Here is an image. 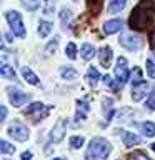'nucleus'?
<instances>
[{"label":"nucleus","mask_w":155,"mask_h":160,"mask_svg":"<svg viewBox=\"0 0 155 160\" xmlns=\"http://www.w3.org/2000/svg\"><path fill=\"white\" fill-rule=\"evenodd\" d=\"M110 152L112 145L102 137H95L90 140V145L87 147V160H105Z\"/></svg>","instance_id":"1"},{"label":"nucleus","mask_w":155,"mask_h":160,"mask_svg":"<svg viewBox=\"0 0 155 160\" xmlns=\"http://www.w3.org/2000/svg\"><path fill=\"white\" fill-rule=\"evenodd\" d=\"M147 7H150V2H142L140 5L135 7V10L132 12V17H130V25L132 28H145L150 23V20L153 17V8L147 12Z\"/></svg>","instance_id":"2"},{"label":"nucleus","mask_w":155,"mask_h":160,"mask_svg":"<svg viewBox=\"0 0 155 160\" xmlns=\"http://www.w3.org/2000/svg\"><path fill=\"white\" fill-rule=\"evenodd\" d=\"M5 18L10 25V30L13 32V35H17L18 38H25V25H23V20H22V15H20L17 10H8L5 13Z\"/></svg>","instance_id":"3"},{"label":"nucleus","mask_w":155,"mask_h":160,"mask_svg":"<svg viewBox=\"0 0 155 160\" xmlns=\"http://www.w3.org/2000/svg\"><path fill=\"white\" fill-rule=\"evenodd\" d=\"M50 105H43L40 102H33L30 103L27 108H23V115H27V117H30L33 120V122H38L40 118H45L50 112Z\"/></svg>","instance_id":"4"},{"label":"nucleus","mask_w":155,"mask_h":160,"mask_svg":"<svg viewBox=\"0 0 155 160\" xmlns=\"http://www.w3.org/2000/svg\"><path fill=\"white\" fill-rule=\"evenodd\" d=\"M8 135L18 142H25L28 137H30V132L27 128V125L22 123L20 120H13L12 123L8 125Z\"/></svg>","instance_id":"5"},{"label":"nucleus","mask_w":155,"mask_h":160,"mask_svg":"<svg viewBox=\"0 0 155 160\" xmlns=\"http://www.w3.org/2000/svg\"><path fill=\"white\" fill-rule=\"evenodd\" d=\"M115 77L120 87H123L125 82L128 80V68H127V58L125 57H118L117 63H115Z\"/></svg>","instance_id":"6"},{"label":"nucleus","mask_w":155,"mask_h":160,"mask_svg":"<svg viewBox=\"0 0 155 160\" xmlns=\"http://www.w3.org/2000/svg\"><path fill=\"white\" fill-rule=\"evenodd\" d=\"M118 43L127 50H138L142 47V38H140L138 35L127 33V35H122V37L118 38Z\"/></svg>","instance_id":"7"},{"label":"nucleus","mask_w":155,"mask_h":160,"mask_svg":"<svg viewBox=\"0 0 155 160\" xmlns=\"http://www.w3.org/2000/svg\"><path fill=\"white\" fill-rule=\"evenodd\" d=\"M65 132H67V122H65L63 118L57 120V123H55L53 128L50 130V135H48L50 142H60V140L63 138Z\"/></svg>","instance_id":"8"},{"label":"nucleus","mask_w":155,"mask_h":160,"mask_svg":"<svg viewBox=\"0 0 155 160\" xmlns=\"http://www.w3.org/2000/svg\"><path fill=\"white\" fill-rule=\"evenodd\" d=\"M8 100L13 103V107H22L30 100V93H25L22 90H8Z\"/></svg>","instance_id":"9"},{"label":"nucleus","mask_w":155,"mask_h":160,"mask_svg":"<svg viewBox=\"0 0 155 160\" xmlns=\"http://www.w3.org/2000/svg\"><path fill=\"white\" fill-rule=\"evenodd\" d=\"M147 90H148V83L145 80H142L138 83H133L132 85V100L133 102H140L147 95Z\"/></svg>","instance_id":"10"},{"label":"nucleus","mask_w":155,"mask_h":160,"mask_svg":"<svg viewBox=\"0 0 155 160\" xmlns=\"http://www.w3.org/2000/svg\"><path fill=\"white\" fill-rule=\"evenodd\" d=\"M112 58H113L112 47H108V45H103V47L98 50V60H100V63H102L103 67H108L110 62H112Z\"/></svg>","instance_id":"11"},{"label":"nucleus","mask_w":155,"mask_h":160,"mask_svg":"<svg viewBox=\"0 0 155 160\" xmlns=\"http://www.w3.org/2000/svg\"><path fill=\"white\" fill-rule=\"evenodd\" d=\"M122 25L123 22L120 18H113V20H108V22L103 23V32L107 35H112V33H117L122 30Z\"/></svg>","instance_id":"12"},{"label":"nucleus","mask_w":155,"mask_h":160,"mask_svg":"<svg viewBox=\"0 0 155 160\" xmlns=\"http://www.w3.org/2000/svg\"><path fill=\"white\" fill-rule=\"evenodd\" d=\"M88 110H90L88 100L87 98L78 100V102H77V113H75V120H77V122H78V120H83L85 117H87Z\"/></svg>","instance_id":"13"},{"label":"nucleus","mask_w":155,"mask_h":160,"mask_svg":"<svg viewBox=\"0 0 155 160\" xmlns=\"http://www.w3.org/2000/svg\"><path fill=\"white\" fill-rule=\"evenodd\" d=\"M122 140H123V145L125 147H133V145L140 143V137L137 133H132V132H122Z\"/></svg>","instance_id":"14"},{"label":"nucleus","mask_w":155,"mask_h":160,"mask_svg":"<svg viewBox=\"0 0 155 160\" xmlns=\"http://www.w3.org/2000/svg\"><path fill=\"white\" fill-rule=\"evenodd\" d=\"M22 77L25 78V82H28L30 85H38L40 83L38 77L30 70V67H22Z\"/></svg>","instance_id":"15"},{"label":"nucleus","mask_w":155,"mask_h":160,"mask_svg":"<svg viewBox=\"0 0 155 160\" xmlns=\"http://www.w3.org/2000/svg\"><path fill=\"white\" fill-rule=\"evenodd\" d=\"M98 78H100V73H98V70L95 68V67H90V68L87 70V73H85V80H87V83L92 85V87H95V85H97Z\"/></svg>","instance_id":"16"},{"label":"nucleus","mask_w":155,"mask_h":160,"mask_svg":"<svg viewBox=\"0 0 155 160\" xmlns=\"http://www.w3.org/2000/svg\"><path fill=\"white\" fill-rule=\"evenodd\" d=\"M52 30H53V25L50 23V22H47V20H40V22H38V35L42 38L48 37Z\"/></svg>","instance_id":"17"},{"label":"nucleus","mask_w":155,"mask_h":160,"mask_svg":"<svg viewBox=\"0 0 155 160\" xmlns=\"http://www.w3.org/2000/svg\"><path fill=\"white\" fill-rule=\"evenodd\" d=\"M93 55H95L93 45H90V43H82L80 45V57H82L83 60H90Z\"/></svg>","instance_id":"18"},{"label":"nucleus","mask_w":155,"mask_h":160,"mask_svg":"<svg viewBox=\"0 0 155 160\" xmlns=\"http://www.w3.org/2000/svg\"><path fill=\"white\" fill-rule=\"evenodd\" d=\"M0 75H2L3 78H7V80H15L17 78V73H15L13 67H10L8 63H2V67H0Z\"/></svg>","instance_id":"19"},{"label":"nucleus","mask_w":155,"mask_h":160,"mask_svg":"<svg viewBox=\"0 0 155 160\" xmlns=\"http://www.w3.org/2000/svg\"><path fill=\"white\" fill-rule=\"evenodd\" d=\"M125 5H127V0H110V3H108V12L117 13V12H120V10L125 8Z\"/></svg>","instance_id":"20"},{"label":"nucleus","mask_w":155,"mask_h":160,"mask_svg":"<svg viewBox=\"0 0 155 160\" xmlns=\"http://www.w3.org/2000/svg\"><path fill=\"white\" fill-rule=\"evenodd\" d=\"M60 75H62L63 80H72V78H77L78 72L73 67H62L60 68Z\"/></svg>","instance_id":"21"},{"label":"nucleus","mask_w":155,"mask_h":160,"mask_svg":"<svg viewBox=\"0 0 155 160\" xmlns=\"http://www.w3.org/2000/svg\"><path fill=\"white\" fill-rule=\"evenodd\" d=\"M140 130H142V133L145 135V137H153V135H155V125L152 122L140 123Z\"/></svg>","instance_id":"22"},{"label":"nucleus","mask_w":155,"mask_h":160,"mask_svg":"<svg viewBox=\"0 0 155 160\" xmlns=\"http://www.w3.org/2000/svg\"><path fill=\"white\" fill-rule=\"evenodd\" d=\"M65 55H67L70 60H75V58H77V45H75L73 42L67 43V47H65Z\"/></svg>","instance_id":"23"},{"label":"nucleus","mask_w":155,"mask_h":160,"mask_svg":"<svg viewBox=\"0 0 155 160\" xmlns=\"http://www.w3.org/2000/svg\"><path fill=\"white\" fill-rule=\"evenodd\" d=\"M132 117H133V110H130V108H122L118 112V120L120 122H128Z\"/></svg>","instance_id":"24"},{"label":"nucleus","mask_w":155,"mask_h":160,"mask_svg":"<svg viewBox=\"0 0 155 160\" xmlns=\"http://www.w3.org/2000/svg\"><path fill=\"white\" fill-rule=\"evenodd\" d=\"M68 142H70V147L72 148H80L85 143V138L80 137V135H73V137H70Z\"/></svg>","instance_id":"25"},{"label":"nucleus","mask_w":155,"mask_h":160,"mask_svg":"<svg viewBox=\"0 0 155 160\" xmlns=\"http://www.w3.org/2000/svg\"><path fill=\"white\" fill-rule=\"evenodd\" d=\"M22 5L30 12H33V10H37L40 7V2L38 0H22Z\"/></svg>","instance_id":"26"},{"label":"nucleus","mask_w":155,"mask_h":160,"mask_svg":"<svg viewBox=\"0 0 155 160\" xmlns=\"http://www.w3.org/2000/svg\"><path fill=\"white\" fill-rule=\"evenodd\" d=\"M60 20H62L63 25L67 22H70V20H72V10L70 8H62L60 10Z\"/></svg>","instance_id":"27"},{"label":"nucleus","mask_w":155,"mask_h":160,"mask_svg":"<svg viewBox=\"0 0 155 160\" xmlns=\"http://www.w3.org/2000/svg\"><path fill=\"white\" fill-rule=\"evenodd\" d=\"M145 68H147V75L150 78H155V63L152 60H147L145 62Z\"/></svg>","instance_id":"28"},{"label":"nucleus","mask_w":155,"mask_h":160,"mask_svg":"<svg viewBox=\"0 0 155 160\" xmlns=\"http://www.w3.org/2000/svg\"><path fill=\"white\" fill-rule=\"evenodd\" d=\"M0 145H2V152L3 153H13L15 152V147H13V145H10L7 140H2Z\"/></svg>","instance_id":"29"},{"label":"nucleus","mask_w":155,"mask_h":160,"mask_svg":"<svg viewBox=\"0 0 155 160\" xmlns=\"http://www.w3.org/2000/svg\"><path fill=\"white\" fill-rule=\"evenodd\" d=\"M128 160H150V158L143 152H133L128 155Z\"/></svg>","instance_id":"30"},{"label":"nucleus","mask_w":155,"mask_h":160,"mask_svg":"<svg viewBox=\"0 0 155 160\" xmlns=\"http://www.w3.org/2000/svg\"><path fill=\"white\" fill-rule=\"evenodd\" d=\"M57 47H58V37H55L52 42L47 45V48H45V53H52V50L55 52V50H57Z\"/></svg>","instance_id":"31"},{"label":"nucleus","mask_w":155,"mask_h":160,"mask_svg":"<svg viewBox=\"0 0 155 160\" xmlns=\"http://www.w3.org/2000/svg\"><path fill=\"white\" fill-rule=\"evenodd\" d=\"M145 107H147L148 110H155V93L148 95L147 102H145Z\"/></svg>","instance_id":"32"},{"label":"nucleus","mask_w":155,"mask_h":160,"mask_svg":"<svg viewBox=\"0 0 155 160\" xmlns=\"http://www.w3.org/2000/svg\"><path fill=\"white\" fill-rule=\"evenodd\" d=\"M132 83H138L142 82V72H140V68H133V73H132Z\"/></svg>","instance_id":"33"},{"label":"nucleus","mask_w":155,"mask_h":160,"mask_svg":"<svg viewBox=\"0 0 155 160\" xmlns=\"http://www.w3.org/2000/svg\"><path fill=\"white\" fill-rule=\"evenodd\" d=\"M5 117H7V107H0V120H5Z\"/></svg>","instance_id":"34"},{"label":"nucleus","mask_w":155,"mask_h":160,"mask_svg":"<svg viewBox=\"0 0 155 160\" xmlns=\"http://www.w3.org/2000/svg\"><path fill=\"white\" fill-rule=\"evenodd\" d=\"M22 160H32V152H23L22 153Z\"/></svg>","instance_id":"35"},{"label":"nucleus","mask_w":155,"mask_h":160,"mask_svg":"<svg viewBox=\"0 0 155 160\" xmlns=\"http://www.w3.org/2000/svg\"><path fill=\"white\" fill-rule=\"evenodd\" d=\"M152 150H153V152H155V143H152Z\"/></svg>","instance_id":"36"},{"label":"nucleus","mask_w":155,"mask_h":160,"mask_svg":"<svg viewBox=\"0 0 155 160\" xmlns=\"http://www.w3.org/2000/svg\"><path fill=\"white\" fill-rule=\"evenodd\" d=\"M53 160H63V158H53Z\"/></svg>","instance_id":"37"},{"label":"nucleus","mask_w":155,"mask_h":160,"mask_svg":"<svg viewBox=\"0 0 155 160\" xmlns=\"http://www.w3.org/2000/svg\"><path fill=\"white\" fill-rule=\"evenodd\" d=\"M45 2H50V0H45Z\"/></svg>","instance_id":"38"}]
</instances>
